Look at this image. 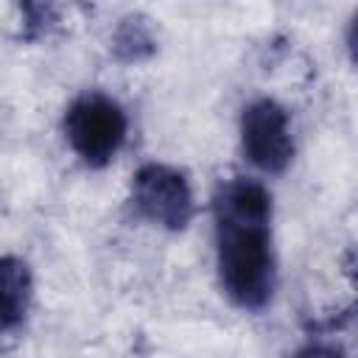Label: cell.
Segmentation results:
<instances>
[{
	"mask_svg": "<svg viewBox=\"0 0 358 358\" xmlns=\"http://www.w3.org/2000/svg\"><path fill=\"white\" fill-rule=\"evenodd\" d=\"M131 199L137 213L162 229H185L193 218V190L185 173L171 165H143L134 173Z\"/></svg>",
	"mask_w": 358,
	"mask_h": 358,
	"instance_id": "3",
	"label": "cell"
},
{
	"mask_svg": "<svg viewBox=\"0 0 358 358\" xmlns=\"http://www.w3.org/2000/svg\"><path fill=\"white\" fill-rule=\"evenodd\" d=\"M271 196L255 179H235L218 196V274L227 296L260 310L274 291Z\"/></svg>",
	"mask_w": 358,
	"mask_h": 358,
	"instance_id": "1",
	"label": "cell"
},
{
	"mask_svg": "<svg viewBox=\"0 0 358 358\" xmlns=\"http://www.w3.org/2000/svg\"><path fill=\"white\" fill-rule=\"evenodd\" d=\"M296 358H344L341 350L330 347V344H308Z\"/></svg>",
	"mask_w": 358,
	"mask_h": 358,
	"instance_id": "6",
	"label": "cell"
},
{
	"mask_svg": "<svg viewBox=\"0 0 358 358\" xmlns=\"http://www.w3.org/2000/svg\"><path fill=\"white\" fill-rule=\"evenodd\" d=\"M129 120L123 106L101 92H87L76 98L64 115V134L70 148L92 168L115 159L120 145L126 143Z\"/></svg>",
	"mask_w": 358,
	"mask_h": 358,
	"instance_id": "2",
	"label": "cell"
},
{
	"mask_svg": "<svg viewBox=\"0 0 358 358\" xmlns=\"http://www.w3.org/2000/svg\"><path fill=\"white\" fill-rule=\"evenodd\" d=\"M28 296H31V277L25 263L14 257L0 260V327H14L22 322L28 310Z\"/></svg>",
	"mask_w": 358,
	"mask_h": 358,
	"instance_id": "5",
	"label": "cell"
},
{
	"mask_svg": "<svg viewBox=\"0 0 358 358\" xmlns=\"http://www.w3.org/2000/svg\"><path fill=\"white\" fill-rule=\"evenodd\" d=\"M241 148L255 168L266 173L285 171L294 157L288 112L271 98L252 101L241 115Z\"/></svg>",
	"mask_w": 358,
	"mask_h": 358,
	"instance_id": "4",
	"label": "cell"
}]
</instances>
